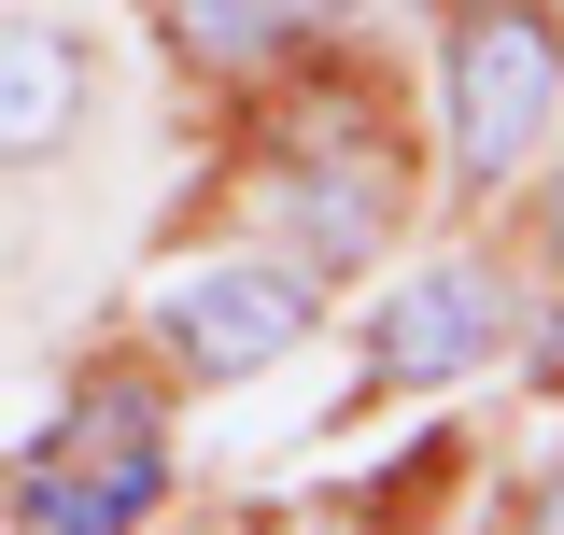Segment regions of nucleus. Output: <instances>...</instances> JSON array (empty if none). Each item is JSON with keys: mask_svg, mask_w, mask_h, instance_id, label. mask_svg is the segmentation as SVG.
I'll list each match as a JSON object with an SVG mask.
<instances>
[{"mask_svg": "<svg viewBox=\"0 0 564 535\" xmlns=\"http://www.w3.org/2000/svg\"><path fill=\"white\" fill-rule=\"evenodd\" d=\"M170 493V423L141 381H85V395L29 437V479H14V522L29 535H141Z\"/></svg>", "mask_w": 564, "mask_h": 535, "instance_id": "nucleus-1", "label": "nucleus"}, {"mask_svg": "<svg viewBox=\"0 0 564 535\" xmlns=\"http://www.w3.org/2000/svg\"><path fill=\"white\" fill-rule=\"evenodd\" d=\"M437 99H452V170L508 184L564 113V14L551 0H466L452 57H437Z\"/></svg>", "mask_w": 564, "mask_h": 535, "instance_id": "nucleus-2", "label": "nucleus"}, {"mask_svg": "<svg viewBox=\"0 0 564 535\" xmlns=\"http://www.w3.org/2000/svg\"><path fill=\"white\" fill-rule=\"evenodd\" d=\"M296 325H311V268H198L155 296V338L184 381H254Z\"/></svg>", "mask_w": 564, "mask_h": 535, "instance_id": "nucleus-3", "label": "nucleus"}, {"mask_svg": "<svg viewBox=\"0 0 564 535\" xmlns=\"http://www.w3.org/2000/svg\"><path fill=\"white\" fill-rule=\"evenodd\" d=\"M494 338H508V282L494 268H423L367 310V367L381 381H466Z\"/></svg>", "mask_w": 564, "mask_h": 535, "instance_id": "nucleus-4", "label": "nucleus"}, {"mask_svg": "<svg viewBox=\"0 0 564 535\" xmlns=\"http://www.w3.org/2000/svg\"><path fill=\"white\" fill-rule=\"evenodd\" d=\"M269 226H296V268H352L381 226H395V170L367 155L352 128H325L311 155H282V184H269Z\"/></svg>", "mask_w": 564, "mask_h": 535, "instance_id": "nucleus-5", "label": "nucleus"}, {"mask_svg": "<svg viewBox=\"0 0 564 535\" xmlns=\"http://www.w3.org/2000/svg\"><path fill=\"white\" fill-rule=\"evenodd\" d=\"M70 128H85V43H70V29H29V14H0V170L57 155Z\"/></svg>", "mask_w": 564, "mask_h": 535, "instance_id": "nucleus-6", "label": "nucleus"}, {"mask_svg": "<svg viewBox=\"0 0 564 535\" xmlns=\"http://www.w3.org/2000/svg\"><path fill=\"white\" fill-rule=\"evenodd\" d=\"M352 0H170V43L198 70H282L296 43H325Z\"/></svg>", "mask_w": 564, "mask_h": 535, "instance_id": "nucleus-7", "label": "nucleus"}, {"mask_svg": "<svg viewBox=\"0 0 564 535\" xmlns=\"http://www.w3.org/2000/svg\"><path fill=\"white\" fill-rule=\"evenodd\" d=\"M536 535H564V479H551V493H536Z\"/></svg>", "mask_w": 564, "mask_h": 535, "instance_id": "nucleus-8", "label": "nucleus"}, {"mask_svg": "<svg viewBox=\"0 0 564 535\" xmlns=\"http://www.w3.org/2000/svg\"><path fill=\"white\" fill-rule=\"evenodd\" d=\"M551 268H564V184H551Z\"/></svg>", "mask_w": 564, "mask_h": 535, "instance_id": "nucleus-9", "label": "nucleus"}]
</instances>
